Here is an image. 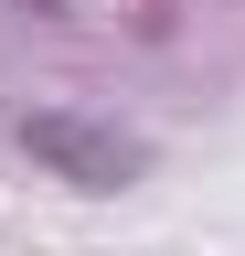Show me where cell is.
I'll use <instances>...</instances> for the list:
<instances>
[{"label":"cell","mask_w":245,"mask_h":256,"mask_svg":"<svg viewBox=\"0 0 245 256\" xmlns=\"http://www.w3.org/2000/svg\"><path fill=\"white\" fill-rule=\"evenodd\" d=\"M21 11H43V22H64V11H75V0H21Z\"/></svg>","instance_id":"cell-2"},{"label":"cell","mask_w":245,"mask_h":256,"mask_svg":"<svg viewBox=\"0 0 245 256\" xmlns=\"http://www.w3.org/2000/svg\"><path fill=\"white\" fill-rule=\"evenodd\" d=\"M11 150L43 160L64 192H128L149 171V139H128V128L96 118V107H21L11 118Z\"/></svg>","instance_id":"cell-1"}]
</instances>
